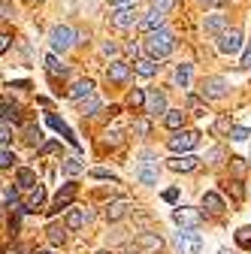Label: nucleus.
Returning <instances> with one entry per match:
<instances>
[{"label": "nucleus", "mask_w": 251, "mask_h": 254, "mask_svg": "<svg viewBox=\"0 0 251 254\" xmlns=\"http://www.w3.org/2000/svg\"><path fill=\"white\" fill-rule=\"evenodd\" d=\"M173 49H176V40H173L170 30H164V27H161V30H151V34L145 37V52H148V58H154V61L173 55Z\"/></svg>", "instance_id": "f257e3e1"}, {"label": "nucleus", "mask_w": 251, "mask_h": 254, "mask_svg": "<svg viewBox=\"0 0 251 254\" xmlns=\"http://www.w3.org/2000/svg\"><path fill=\"white\" fill-rule=\"evenodd\" d=\"M73 43H76L73 27H67V24H55V27L49 30V46H52V52H61V55H64Z\"/></svg>", "instance_id": "f03ea898"}, {"label": "nucleus", "mask_w": 251, "mask_h": 254, "mask_svg": "<svg viewBox=\"0 0 251 254\" xmlns=\"http://www.w3.org/2000/svg\"><path fill=\"white\" fill-rule=\"evenodd\" d=\"M197 145H200V133L197 130H176V136H170V148L176 154H188Z\"/></svg>", "instance_id": "7ed1b4c3"}, {"label": "nucleus", "mask_w": 251, "mask_h": 254, "mask_svg": "<svg viewBox=\"0 0 251 254\" xmlns=\"http://www.w3.org/2000/svg\"><path fill=\"white\" fill-rule=\"evenodd\" d=\"M200 97H206V100H221V97H227V79H221V76H209V79H203V85H200Z\"/></svg>", "instance_id": "20e7f679"}, {"label": "nucleus", "mask_w": 251, "mask_h": 254, "mask_svg": "<svg viewBox=\"0 0 251 254\" xmlns=\"http://www.w3.org/2000/svg\"><path fill=\"white\" fill-rule=\"evenodd\" d=\"M173 221H176L179 227L197 230V227L203 224V212H200V209H191V206H179V209L173 212Z\"/></svg>", "instance_id": "39448f33"}, {"label": "nucleus", "mask_w": 251, "mask_h": 254, "mask_svg": "<svg viewBox=\"0 0 251 254\" xmlns=\"http://www.w3.org/2000/svg\"><path fill=\"white\" fill-rule=\"evenodd\" d=\"M239 49H242V30L230 27V30H224V34L218 37V52L221 55H236Z\"/></svg>", "instance_id": "423d86ee"}, {"label": "nucleus", "mask_w": 251, "mask_h": 254, "mask_svg": "<svg viewBox=\"0 0 251 254\" xmlns=\"http://www.w3.org/2000/svg\"><path fill=\"white\" fill-rule=\"evenodd\" d=\"M136 179L142 185H158V161H154V154H142V164L136 167Z\"/></svg>", "instance_id": "0eeeda50"}, {"label": "nucleus", "mask_w": 251, "mask_h": 254, "mask_svg": "<svg viewBox=\"0 0 251 254\" xmlns=\"http://www.w3.org/2000/svg\"><path fill=\"white\" fill-rule=\"evenodd\" d=\"M176 248H179L182 254H200L203 239H200L197 233H191V230H185V233H179V236H176Z\"/></svg>", "instance_id": "6e6552de"}, {"label": "nucleus", "mask_w": 251, "mask_h": 254, "mask_svg": "<svg viewBox=\"0 0 251 254\" xmlns=\"http://www.w3.org/2000/svg\"><path fill=\"white\" fill-rule=\"evenodd\" d=\"M112 24L118 27V30H127V27H133L136 24V9L127 3V6H115V12H112Z\"/></svg>", "instance_id": "1a4fd4ad"}, {"label": "nucleus", "mask_w": 251, "mask_h": 254, "mask_svg": "<svg viewBox=\"0 0 251 254\" xmlns=\"http://www.w3.org/2000/svg\"><path fill=\"white\" fill-rule=\"evenodd\" d=\"M106 79L115 82V85H124L130 79V64L127 61H112L109 67H106Z\"/></svg>", "instance_id": "9d476101"}, {"label": "nucleus", "mask_w": 251, "mask_h": 254, "mask_svg": "<svg viewBox=\"0 0 251 254\" xmlns=\"http://www.w3.org/2000/svg\"><path fill=\"white\" fill-rule=\"evenodd\" d=\"M145 112L148 115H167V97L161 91H148V97H145Z\"/></svg>", "instance_id": "9b49d317"}, {"label": "nucleus", "mask_w": 251, "mask_h": 254, "mask_svg": "<svg viewBox=\"0 0 251 254\" xmlns=\"http://www.w3.org/2000/svg\"><path fill=\"white\" fill-rule=\"evenodd\" d=\"M197 164H200V157H194V154H176L173 161H170V170H176V173H191V170H197Z\"/></svg>", "instance_id": "f8f14e48"}, {"label": "nucleus", "mask_w": 251, "mask_h": 254, "mask_svg": "<svg viewBox=\"0 0 251 254\" xmlns=\"http://www.w3.org/2000/svg\"><path fill=\"white\" fill-rule=\"evenodd\" d=\"M91 94H94V82L91 79H79L70 91H67V97L73 100V103H79V100H85V97H91Z\"/></svg>", "instance_id": "ddd939ff"}, {"label": "nucleus", "mask_w": 251, "mask_h": 254, "mask_svg": "<svg viewBox=\"0 0 251 254\" xmlns=\"http://www.w3.org/2000/svg\"><path fill=\"white\" fill-rule=\"evenodd\" d=\"M206 34H215V37H221L224 30H227V15H221V12H212V15H206Z\"/></svg>", "instance_id": "4468645a"}, {"label": "nucleus", "mask_w": 251, "mask_h": 254, "mask_svg": "<svg viewBox=\"0 0 251 254\" xmlns=\"http://www.w3.org/2000/svg\"><path fill=\"white\" fill-rule=\"evenodd\" d=\"M43 203H46V188L34 185V188H30V194H27V200H24V209L27 212H37V209H43Z\"/></svg>", "instance_id": "2eb2a0df"}, {"label": "nucleus", "mask_w": 251, "mask_h": 254, "mask_svg": "<svg viewBox=\"0 0 251 254\" xmlns=\"http://www.w3.org/2000/svg\"><path fill=\"white\" fill-rule=\"evenodd\" d=\"M158 67H161V64L154 61V58H136V61H133V70H136L142 79H151L154 73H158Z\"/></svg>", "instance_id": "dca6fc26"}, {"label": "nucleus", "mask_w": 251, "mask_h": 254, "mask_svg": "<svg viewBox=\"0 0 251 254\" xmlns=\"http://www.w3.org/2000/svg\"><path fill=\"white\" fill-rule=\"evenodd\" d=\"M73 197H76V185H64V190L55 197V203H52V209L49 212H61V209H67L70 203H73Z\"/></svg>", "instance_id": "f3484780"}, {"label": "nucleus", "mask_w": 251, "mask_h": 254, "mask_svg": "<svg viewBox=\"0 0 251 254\" xmlns=\"http://www.w3.org/2000/svg\"><path fill=\"white\" fill-rule=\"evenodd\" d=\"M164 18H167L164 12H158V9H148V12H145V18L139 21V27L151 34V30H161V27H164Z\"/></svg>", "instance_id": "a211bd4d"}, {"label": "nucleus", "mask_w": 251, "mask_h": 254, "mask_svg": "<svg viewBox=\"0 0 251 254\" xmlns=\"http://www.w3.org/2000/svg\"><path fill=\"white\" fill-rule=\"evenodd\" d=\"M136 245H139L142 251H161V248H164V239H161L158 233H139V236H136Z\"/></svg>", "instance_id": "6ab92c4d"}, {"label": "nucleus", "mask_w": 251, "mask_h": 254, "mask_svg": "<svg viewBox=\"0 0 251 254\" xmlns=\"http://www.w3.org/2000/svg\"><path fill=\"white\" fill-rule=\"evenodd\" d=\"M127 206H130L127 200H115V203H109V206H106V212H103V215H106V221H121L124 215H127Z\"/></svg>", "instance_id": "aec40b11"}, {"label": "nucleus", "mask_w": 251, "mask_h": 254, "mask_svg": "<svg viewBox=\"0 0 251 254\" xmlns=\"http://www.w3.org/2000/svg\"><path fill=\"white\" fill-rule=\"evenodd\" d=\"M43 64H46V70H49V76H52V79H58V76L64 79V76H67V67L58 61V55H46V61H43Z\"/></svg>", "instance_id": "412c9836"}, {"label": "nucleus", "mask_w": 251, "mask_h": 254, "mask_svg": "<svg viewBox=\"0 0 251 254\" xmlns=\"http://www.w3.org/2000/svg\"><path fill=\"white\" fill-rule=\"evenodd\" d=\"M49 124H52V127H55V130H58L61 136H64V139H67V142H73V145H79V139L73 136V130H70V127H67L64 121H61L58 115H49Z\"/></svg>", "instance_id": "4be33fe9"}, {"label": "nucleus", "mask_w": 251, "mask_h": 254, "mask_svg": "<svg viewBox=\"0 0 251 254\" xmlns=\"http://www.w3.org/2000/svg\"><path fill=\"white\" fill-rule=\"evenodd\" d=\"M67 230H70L67 221H64V224H49V230H46V233H49V242H52V245H61V242L67 239Z\"/></svg>", "instance_id": "5701e85b"}, {"label": "nucleus", "mask_w": 251, "mask_h": 254, "mask_svg": "<svg viewBox=\"0 0 251 254\" xmlns=\"http://www.w3.org/2000/svg\"><path fill=\"white\" fill-rule=\"evenodd\" d=\"M85 221H91V212H85V209H73V212L67 215V227H70V230H79Z\"/></svg>", "instance_id": "b1692460"}, {"label": "nucleus", "mask_w": 251, "mask_h": 254, "mask_svg": "<svg viewBox=\"0 0 251 254\" xmlns=\"http://www.w3.org/2000/svg\"><path fill=\"white\" fill-rule=\"evenodd\" d=\"M203 209H209V212H224V200L215 194V190H206L203 194Z\"/></svg>", "instance_id": "393cba45"}, {"label": "nucleus", "mask_w": 251, "mask_h": 254, "mask_svg": "<svg viewBox=\"0 0 251 254\" xmlns=\"http://www.w3.org/2000/svg\"><path fill=\"white\" fill-rule=\"evenodd\" d=\"M164 124L170 127V130H182V124H185V112L182 109H170L164 115Z\"/></svg>", "instance_id": "a878e982"}, {"label": "nucleus", "mask_w": 251, "mask_h": 254, "mask_svg": "<svg viewBox=\"0 0 251 254\" xmlns=\"http://www.w3.org/2000/svg\"><path fill=\"white\" fill-rule=\"evenodd\" d=\"M145 97H148V94H145L142 88H133V91L127 94V106H130V109H145Z\"/></svg>", "instance_id": "bb28decb"}, {"label": "nucleus", "mask_w": 251, "mask_h": 254, "mask_svg": "<svg viewBox=\"0 0 251 254\" xmlns=\"http://www.w3.org/2000/svg\"><path fill=\"white\" fill-rule=\"evenodd\" d=\"M203 100H206V97H197V94H188V109H191V115H206V112H209Z\"/></svg>", "instance_id": "cd10ccee"}, {"label": "nucleus", "mask_w": 251, "mask_h": 254, "mask_svg": "<svg viewBox=\"0 0 251 254\" xmlns=\"http://www.w3.org/2000/svg\"><path fill=\"white\" fill-rule=\"evenodd\" d=\"M85 167L79 164V157H64V164H61V173L64 176H79Z\"/></svg>", "instance_id": "c85d7f7f"}, {"label": "nucleus", "mask_w": 251, "mask_h": 254, "mask_svg": "<svg viewBox=\"0 0 251 254\" xmlns=\"http://www.w3.org/2000/svg\"><path fill=\"white\" fill-rule=\"evenodd\" d=\"M176 85H182V88L191 85V64H179L176 67Z\"/></svg>", "instance_id": "c756f323"}, {"label": "nucleus", "mask_w": 251, "mask_h": 254, "mask_svg": "<svg viewBox=\"0 0 251 254\" xmlns=\"http://www.w3.org/2000/svg\"><path fill=\"white\" fill-rule=\"evenodd\" d=\"M97 109H100V100L94 97V94H91V97H85V100H79V112L82 115H94Z\"/></svg>", "instance_id": "7c9ffc66"}, {"label": "nucleus", "mask_w": 251, "mask_h": 254, "mask_svg": "<svg viewBox=\"0 0 251 254\" xmlns=\"http://www.w3.org/2000/svg\"><path fill=\"white\" fill-rule=\"evenodd\" d=\"M18 185H21V188H34V185H40V182H37V173L27 170V167H21V170H18Z\"/></svg>", "instance_id": "2f4dec72"}, {"label": "nucleus", "mask_w": 251, "mask_h": 254, "mask_svg": "<svg viewBox=\"0 0 251 254\" xmlns=\"http://www.w3.org/2000/svg\"><path fill=\"white\" fill-rule=\"evenodd\" d=\"M212 130H215L218 136H224V133L230 136V130H233V124H230V115H221V118H218V121L212 124Z\"/></svg>", "instance_id": "473e14b6"}, {"label": "nucleus", "mask_w": 251, "mask_h": 254, "mask_svg": "<svg viewBox=\"0 0 251 254\" xmlns=\"http://www.w3.org/2000/svg\"><path fill=\"white\" fill-rule=\"evenodd\" d=\"M40 139H43L40 127H37V124H27V127H24V142H27V145H40Z\"/></svg>", "instance_id": "72a5a7b5"}, {"label": "nucleus", "mask_w": 251, "mask_h": 254, "mask_svg": "<svg viewBox=\"0 0 251 254\" xmlns=\"http://www.w3.org/2000/svg\"><path fill=\"white\" fill-rule=\"evenodd\" d=\"M236 242H239L242 248H251V227H239V230H236Z\"/></svg>", "instance_id": "f704fd0d"}, {"label": "nucleus", "mask_w": 251, "mask_h": 254, "mask_svg": "<svg viewBox=\"0 0 251 254\" xmlns=\"http://www.w3.org/2000/svg\"><path fill=\"white\" fill-rule=\"evenodd\" d=\"M224 188H227V190H230V194H233V200H242V197H245V190H242V182H239V179H233V182H227Z\"/></svg>", "instance_id": "c9c22d12"}, {"label": "nucleus", "mask_w": 251, "mask_h": 254, "mask_svg": "<svg viewBox=\"0 0 251 254\" xmlns=\"http://www.w3.org/2000/svg\"><path fill=\"white\" fill-rule=\"evenodd\" d=\"M15 164V154L9 151V145H3V151H0V167H3V170H9Z\"/></svg>", "instance_id": "e433bc0d"}, {"label": "nucleus", "mask_w": 251, "mask_h": 254, "mask_svg": "<svg viewBox=\"0 0 251 254\" xmlns=\"http://www.w3.org/2000/svg\"><path fill=\"white\" fill-rule=\"evenodd\" d=\"M173 6H176V0H151V9H158V12H164V15H167Z\"/></svg>", "instance_id": "4c0bfd02"}, {"label": "nucleus", "mask_w": 251, "mask_h": 254, "mask_svg": "<svg viewBox=\"0 0 251 254\" xmlns=\"http://www.w3.org/2000/svg\"><path fill=\"white\" fill-rule=\"evenodd\" d=\"M148 130H151V124H148L145 118H136V121H133V133H139V136H148Z\"/></svg>", "instance_id": "58836bf2"}, {"label": "nucleus", "mask_w": 251, "mask_h": 254, "mask_svg": "<svg viewBox=\"0 0 251 254\" xmlns=\"http://www.w3.org/2000/svg\"><path fill=\"white\" fill-rule=\"evenodd\" d=\"M3 206H15V188L12 185H3Z\"/></svg>", "instance_id": "ea45409f"}, {"label": "nucleus", "mask_w": 251, "mask_h": 254, "mask_svg": "<svg viewBox=\"0 0 251 254\" xmlns=\"http://www.w3.org/2000/svg\"><path fill=\"white\" fill-rule=\"evenodd\" d=\"M251 133H248V127H233L230 130V139H236V142H242V139H248Z\"/></svg>", "instance_id": "a19ab883"}, {"label": "nucleus", "mask_w": 251, "mask_h": 254, "mask_svg": "<svg viewBox=\"0 0 251 254\" xmlns=\"http://www.w3.org/2000/svg\"><path fill=\"white\" fill-rule=\"evenodd\" d=\"M239 67H242V70H248V67H251V43L245 46V52H242V58H239Z\"/></svg>", "instance_id": "79ce46f5"}, {"label": "nucleus", "mask_w": 251, "mask_h": 254, "mask_svg": "<svg viewBox=\"0 0 251 254\" xmlns=\"http://www.w3.org/2000/svg\"><path fill=\"white\" fill-rule=\"evenodd\" d=\"M9 139H12V130H9V121L3 118V130H0V142H3V145H9Z\"/></svg>", "instance_id": "37998d69"}, {"label": "nucleus", "mask_w": 251, "mask_h": 254, "mask_svg": "<svg viewBox=\"0 0 251 254\" xmlns=\"http://www.w3.org/2000/svg\"><path fill=\"white\" fill-rule=\"evenodd\" d=\"M91 176H94V179H109V182H115V176H112L109 170H103V167H97V170H91Z\"/></svg>", "instance_id": "c03bdc74"}, {"label": "nucleus", "mask_w": 251, "mask_h": 254, "mask_svg": "<svg viewBox=\"0 0 251 254\" xmlns=\"http://www.w3.org/2000/svg\"><path fill=\"white\" fill-rule=\"evenodd\" d=\"M164 200H167V203H176V200H179V188H167V190H164Z\"/></svg>", "instance_id": "a18cd8bd"}, {"label": "nucleus", "mask_w": 251, "mask_h": 254, "mask_svg": "<svg viewBox=\"0 0 251 254\" xmlns=\"http://www.w3.org/2000/svg\"><path fill=\"white\" fill-rule=\"evenodd\" d=\"M230 161H233V170H236V176H242V173H245V161H242V157H230Z\"/></svg>", "instance_id": "49530a36"}, {"label": "nucleus", "mask_w": 251, "mask_h": 254, "mask_svg": "<svg viewBox=\"0 0 251 254\" xmlns=\"http://www.w3.org/2000/svg\"><path fill=\"white\" fill-rule=\"evenodd\" d=\"M9 40H12L9 34H3V37H0V52H6V49H9Z\"/></svg>", "instance_id": "de8ad7c7"}, {"label": "nucleus", "mask_w": 251, "mask_h": 254, "mask_svg": "<svg viewBox=\"0 0 251 254\" xmlns=\"http://www.w3.org/2000/svg\"><path fill=\"white\" fill-rule=\"evenodd\" d=\"M221 154H224L221 148H212V151H209V157H212V164H218V157H221Z\"/></svg>", "instance_id": "09e8293b"}, {"label": "nucleus", "mask_w": 251, "mask_h": 254, "mask_svg": "<svg viewBox=\"0 0 251 254\" xmlns=\"http://www.w3.org/2000/svg\"><path fill=\"white\" fill-rule=\"evenodd\" d=\"M103 52H106V55H115V52H118V46H115V43H106V46H103Z\"/></svg>", "instance_id": "8fccbe9b"}, {"label": "nucleus", "mask_w": 251, "mask_h": 254, "mask_svg": "<svg viewBox=\"0 0 251 254\" xmlns=\"http://www.w3.org/2000/svg\"><path fill=\"white\" fill-rule=\"evenodd\" d=\"M55 148H58V142H49V145H43L40 151H43V154H49V151H55Z\"/></svg>", "instance_id": "3c124183"}, {"label": "nucleus", "mask_w": 251, "mask_h": 254, "mask_svg": "<svg viewBox=\"0 0 251 254\" xmlns=\"http://www.w3.org/2000/svg\"><path fill=\"white\" fill-rule=\"evenodd\" d=\"M12 15V9H9V0H3V18H9Z\"/></svg>", "instance_id": "603ef678"}, {"label": "nucleus", "mask_w": 251, "mask_h": 254, "mask_svg": "<svg viewBox=\"0 0 251 254\" xmlns=\"http://www.w3.org/2000/svg\"><path fill=\"white\" fill-rule=\"evenodd\" d=\"M127 3H133V0H112V6H127Z\"/></svg>", "instance_id": "864d4df0"}, {"label": "nucleus", "mask_w": 251, "mask_h": 254, "mask_svg": "<svg viewBox=\"0 0 251 254\" xmlns=\"http://www.w3.org/2000/svg\"><path fill=\"white\" fill-rule=\"evenodd\" d=\"M12 254H30V248H24V245H21V248H15Z\"/></svg>", "instance_id": "5fc2aeb1"}, {"label": "nucleus", "mask_w": 251, "mask_h": 254, "mask_svg": "<svg viewBox=\"0 0 251 254\" xmlns=\"http://www.w3.org/2000/svg\"><path fill=\"white\" fill-rule=\"evenodd\" d=\"M218 254H233V251H227V248H221V251H218Z\"/></svg>", "instance_id": "6e6d98bb"}, {"label": "nucleus", "mask_w": 251, "mask_h": 254, "mask_svg": "<svg viewBox=\"0 0 251 254\" xmlns=\"http://www.w3.org/2000/svg\"><path fill=\"white\" fill-rule=\"evenodd\" d=\"M200 3H215V0H200Z\"/></svg>", "instance_id": "4d7b16f0"}, {"label": "nucleus", "mask_w": 251, "mask_h": 254, "mask_svg": "<svg viewBox=\"0 0 251 254\" xmlns=\"http://www.w3.org/2000/svg\"><path fill=\"white\" fill-rule=\"evenodd\" d=\"M37 254H52V251H37Z\"/></svg>", "instance_id": "13d9d810"}, {"label": "nucleus", "mask_w": 251, "mask_h": 254, "mask_svg": "<svg viewBox=\"0 0 251 254\" xmlns=\"http://www.w3.org/2000/svg\"><path fill=\"white\" fill-rule=\"evenodd\" d=\"M100 254H109V251H100Z\"/></svg>", "instance_id": "bf43d9fd"}, {"label": "nucleus", "mask_w": 251, "mask_h": 254, "mask_svg": "<svg viewBox=\"0 0 251 254\" xmlns=\"http://www.w3.org/2000/svg\"><path fill=\"white\" fill-rule=\"evenodd\" d=\"M127 254H136V251H127Z\"/></svg>", "instance_id": "052dcab7"}]
</instances>
